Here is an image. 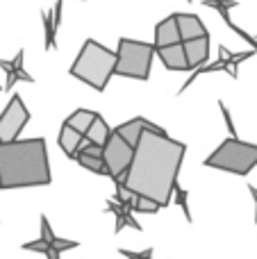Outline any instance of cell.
Wrapping results in <instances>:
<instances>
[{
	"label": "cell",
	"mask_w": 257,
	"mask_h": 259,
	"mask_svg": "<svg viewBox=\"0 0 257 259\" xmlns=\"http://www.w3.org/2000/svg\"><path fill=\"white\" fill-rule=\"evenodd\" d=\"M176 18H178V30H180L182 44L207 36V30H205L203 21L198 16H194V14H176Z\"/></svg>",
	"instance_id": "obj_9"
},
{
	"label": "cell",
	"mask_w": 257,
	"mask_h": 259,
	"mask_svg": "<svg viewBox=\"0 0 257 259\" xmlns=\"http://www.w3.org/2000/svg\"><path fill=\"white\" fill-rule=\"evenodd\" d=\"M107 209H109V211H114V214H116V219H118V221H116V232H121V230L125 228V225H130V228H135V230H141V225L137 223L135 219H132V214H130L132 209L116 205V202H109Z\"/></svg>",
	"instance_id": "obj_17"
},
{
	"label": "cell",
	"mask_w": 257,
	"mask_h": 259,
	"mask_svg": "<svg viewBox=\"0 0 257 259\" xmlns=\"http://www.w3.org/2000/svg\"><path fill=\"white\" fill-rule=\"evenodd\" d=\"M96 118H98L96 112H89V109H75V112L66 118V125L73 127L75 132H80L82 137H84V134L91 130V125L96 123Z\"/></svg>",
	"instance_id": "obj_14"
},
{
	"label": "cell",
	"mask_w": 257,
	"mask_h": 259,
	"mask_svg": "<svg viewBox=\"0 0 257 259\" xmlns=\"http://www.w3.org/2000/svg\"><path fill=\"white\" fill-rule=\"evenodd\" d=\"M44 23H46V48H53V44H55V30H57V25H53V18H50V14H46V16H44Z\"/></svg>",
	"instance_id": "obj_20"
},
{
	"label": "cell",
	"mask_w": 257,
	"mask_h": 259,
	"mask_svg": "<svg viewBox=\"0 0 257 259\" xmlns=\"http://www.w3.org/2000/svg\"><path fill=\"white\" fill-rule=\"evenodd\" d=\"M118 252H121L123 257H127V259H153V248H146V250H141V252H132V250L121 248Z\"/></svg>",
	"instance_id": "obj_24"
},
{
	"label": "cell",
	"mask_w": 257,
	"mask_h": 259,
	"mask_svg": "<svg viewBox=\"0 0 257 259\" xmlns=\"http://www.w3.org/2000/svg\"><path fill=\"white\" fill-rule=\"evenodd\" d=\"M155 53L157 50H155L153 44L135 41V39H121L116 48V68H114V75L148 80Z\"/></svg>",
	"instance_id": "obj_5"
},
{
	"label": "cell",
	"mask_w": 257,
	"mask_h": 259,
	"mask_svg": "<svg viewBox=\"0 0 257 259\" xmlns=\"http://www.w3.org/2000/svg\"><path fill=\"white\" fill-rule=\"evenodd\" d=\"M77 246H80L77 241H68V239H57V237H55V241L50 243V248H55L59 255H62L64 250H71V248H77Z\"/></svg>",
	"instance_id": "obj_21"
},
{
	"label": "cell",
	"mask_w": 257,
	"mask_h": 259,
	"mask_svg": "<svg viewBox=\"0 0 257 259\" xmlns=\"http://www.w3.org/2000/svg\"><path fill=\"white\" fill-rule=\"evenodd\" d=\"M176 44H182V39H180V30H178V18L173 14V16L157 23L153 46H155V50H159V48H168V46H176Z\"/></svg>",
	"instance_id": "obj_8"
},
{
	"label": "cell",
	"mask_w": 257,
	"mask_h": 259,
	"mask_svg": "<svg viewBox=\"0 0 257 259\" xmlns=\"http://www.w3.org/2000/svg\"><path fill=\"white\" fill-rule=\"evenodd\" d=\"M114 68H116V53L109 48H105L103 44L89 39L84 41L77 59L71 66V75L82 80L84 84L94 87L96 91H103L107 87L109 77L114 75Z\"/></svg>",
	"instance_id": "obj_3"
},
{
	"label": "cell",
	"mask_w": 257,
	"mask_h": 259,
	"mask_svg": "<svg viewBox=\"0 0 257 259\" xmlns=\"http://www.w3.org/2000/svg\"><path fill=\"white\" fill-rule=\"evenodd\" d=\"M176 200H178V205L182 207V211H185L187 221L191 223V214H189V205H187V191H185V189H180V187L176 189Z\"/></svg>",
	"instance_id": "obj_25"
},
{
	"label": "cell",
	"mask_w": 257,
	"mask_h": 259,
	"mask_svg": "<svg viewBox=\"0 0 257 259\" xmlns=\"http://www.w3.org/2000/svg\"><path fill=\"white\" fill-rule=\"evenodd\" d=\"M23 250H30V252H48L50 246L46 241H41V239H36V241H30V243H23Z\"/></svg>",
	"instance_id": "obj_22"
},
{
	"label": "cell",
	"mask_w": 257,
	"mask_h": 259,
	"mask_svg": "<svg viewBox=\"0 0 257 259\" xmlns=\"http://www.w3.org/2000/svg\"><path fill=\"white\" fill-rule=\"evenodd\" d=\"M41 241H46L48 246L55 241V234H53V230H50V223L46 216H41Z\"/></svg>",
	"instance_id": "obj_23"
},
{
	"label": "cell",
	"mask_w": 257,
	"mask_h": 259,
	"mask_svg": "<svg viewBox=\"0 0 257 259\" xmlns=\"http://www.w3.org/2000/svg\"><path fill=\"white\" fill-rule=\"evenodd\" d=\"M75 161L80 166H84L87 170H91V173H100V175H109L107 173V166H105L103 157H94V155H77Z\"/></svg>",
	"instance_id": "obj_18"
},
{
	"label": "cell",
	"mask_w": 257,
	"mask_h": 259,
	"mask_svg": "<svg viewBox=\"0 0 257 259\" xmlns=\"http://www.w3.org/2000/svg\"><path fill=\"white\" fill-rule=\"evenodd\" d=\"M205 166L237 175H248L257 166V146L230 137L205 159Z\"/></svg>",
	"instance_id": "obj_4"
},
{
	"label": "cell",
	"mask_w": 257,
	"mask_h": 259,
	"mask_svg": "<svg viewBox=\"0 0 257 259\" xmlns=\"http://www.w3.org/2000/svg\"><path fill=\"white\" fill-rule=\"evenodd\" d=\"M185 53H187L189 68L203 66V64L207 62V57H209V36H203V39H196V41H187Z\"/></svg>",
	"instance_id": "obj_11"
},
{
	"label": "cell",
	"mask_w": 257,
	"mask_h": 259,
	"mask_svg": "<svg viewBox=\"0 0 257 259\" xmlns=\"http://www.w3.org/2000/svg\"><path fill=\"white\" fill-rule=\"evenodd\" d=\"M0 89H3V87H0Z\"/></svg>",
	"instance_id": "obj_26"
},
{
	"label": "cell",
	"mask_w": 257,
	"mask_h": 259,
	"mask_svg": "<svg viewBox=\"0 0 257 259\" xmlns=\"http://www.w3.org/2000/svg\"><path fill=\"white\" fill-rule=\"evenodd\" d=\"M87 139H89L91 143H96V146H100V148H105V143L109 141V137H112V132H109V127H107V123L103 121V118H96V123L91 125V130L84 134Z\"/></svg>",
	"instance_id": "obj_16"
},
{
	"label": "cell",
	"mask_w": 257,
	"mask_h": 259,
	"mask_svg": "<svg viewBox=\"0 0 257 259\" xmlns=\"http://www.w3.org/2000/svg\"><path fill=\"white\" fill-rule=\"evenodd\" d=\"M185 152V143L176 141L164 130L148 123L135 148V159L123 178L125 189L137 198L157 202L159 207L171 205Z\"/></svg>",
	"instance_id": "obj_1"
},
{
	"label": "cell",
	"mask_w": 257,
	"mask_h": 259,
	"mask_svg": "<svg viewBox=\"0 0 257 259\" xmlns=\"http://www.w3.org/2000/svg\"><path fill=\"white\" fill-rule=\"evenodd\" d=\"M159 209L162 207L148 198H135V205H132V211H139V214H157Z\"/></svg>",
	"instance_id": "obj_19"
},
{
	"label": "cell",
	"mask_w": 257,
	"mask_h": 259,
	"mask_svg": "<svg viewBox=\"0 0 257 259\" xmlns=\"http://www.w3.org/2000/svg\"><path fill=\"white\" fill-rule=\"evenodd\" d=\"M146 125H148V121H146V118H132V121H127V123H121V125L114 130V132H116L123 141L130 143L132 148H137V143H139L141 132L146 130Z\"/></svg>",
	"instance_id": "obj_13"
},
{
	"label": "cell",
	"mask_w": 257,
	"mask_h": 259,
	"mask_svg": "<svg viewBox=\"0 0 257 259\" xmlns=\"http://www.w3.org/2000/svg\"><path fill=\"white\" fill-rule=\"evenodd\" d=\"M82 134L80 132H75L73 127H68L66 123H64V127H62V132H59V146H62V150L66 152L68 157H73L75 159V155H77V148H80V143H82Z\"/></svg>",
	"instance_id": "obj_15"
},
{
	"label": "cell",
	"mask_w": 257,
	"mask_h": 259,
	"mask_svg": "<svg viewBox=\"0 0 257 259\" xmlns=\"http://www.w3.org/2000/svg\"><path fill=\"white\" fill-rule=\"evenodd\" d=\"M50 184L46 139L0 143V189H25Z\"/></svg>",
	"instance_id": "obj_2"
},
{
	"label": "cell",
	"mask_w": 257,
	"mask_h": 259,
	"mask_svg": "<svg viewBox=\"0 0 257 259\" xmlns=\"http://www.w3.org/2000/svg\"><path fill=\"white\" fill-rule=\"evenodd\" d=\"M27 121H30V112L23 105V98L21 96H12L5 112L0 114V143L16 141Z\"/></svg>",
	"instance_id": "obj_7"
},
{
	"label": "cell",
	"mask_w": 257,
	"mask_h": 259,
	"mask_svg": "<svg viewBox=\"0 0 257 259\" xmlns=\"http://www.w3.org/2000/svg\"><path fill=\"white\" fill-rule=\"evenodd\" d=\"M157 55H159L162 64L168 68V71H189L185 44H176V46H168V48H159Z\"/></svg>",
	"instance_id": "obj_10"
},
{
	"label": "cell",
	"mask_w": 257,
	"mask_h": 259,
	"mask_svg": "<svg viewBox=\"0 0 257 259\" xmlns=\"http://www.w3.org/2000/svg\"><path fill=\"white\" fill-rule=\"evenodd\" d=\"M0 68L7 73V84H5V89H12V87L16 84V80L32 82V77L27 75L25 71H23V50H18V55L12 59V62H7V59H0Z\"/></svg>",
	"instance_id": "obj_12"
},
{
	"label": "cell",
	"mask_w": 257,
	"mask_h": 259,
	"mask_svg": "<svg viewBox=\"0 0 257 259\" xmlns=\"http://www.w3.org/2000/svg\"><path fill=\"white\" fill-rule=\"evenodd\" d=\"M132 159H135V148L127 141H123L116 132H112L109 141L103 148V161L107 166V173L114 182H123L127 168H130Z\"/></svg>",
	"instance_id": "obj_6"
}]
</instances>
